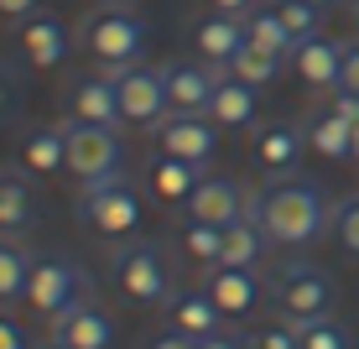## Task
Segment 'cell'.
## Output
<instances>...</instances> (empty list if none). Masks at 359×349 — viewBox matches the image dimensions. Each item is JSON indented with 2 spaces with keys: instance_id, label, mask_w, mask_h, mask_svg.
Wrapping results in <instances>:
<instances>
[{
  "instance_id": "6da1fadb",
  "label": "cell",
  "mask_w": 359,
  "mask_h": 349,
  "mask_svg": "<svg viewBox=\"0 0 359 349\" xmlns=\"http://www.w3.org/2000/svg\"><path fill=\"white\" fill-rule=\"evenodd\" d=\"M250 214L261 219V230L271 235V245H313L323 230H333V204L323 193V183L287 172V178H266L250 193Z\"/></svg>"
},
{
  "instance_id": "7a4b0ae2",
  "label": "cell",
  "mask_w": 359,
  "mask_h": 349,
  "mask_svg": "<svg viewBox=\"0 0 359 349\" xmlns=\"http://www.w3.org/2000/svg\"><path fill=\"white\" fill-rule=\"evenodd\" d=\"M73 32H79V47H83V53H89L104 73L141 63V58H146V42H151V32H146V21L130 11V0H99V6H94Z\"/></svg>"
},
{
  "instance_id": "3957f363",
  "label": "cell",
  "mask_w": 359,
  "mask_h": 349,
  "mask_svg": "<svg viewBox=\"0 0 359 349\" xmlns=\"http://www.w3.org/2000/svg\"><path fill=\"white\" fill-rule=\"evenodd\" d=\"M73 214L89 235L99 240H126V235L141 224L146 204H141V188H135L130 172H109L99 183H79V198H73Z\"/></svg>"
},
{
  "instance_id": "277c9868",
  "label": "cell",
  "mask_w": 359,
  "mask_h": 349,
  "mask_svg": "<svg viewBox=\"0 0 359 349\" xmlns=\"http://www.w3.org/2000/svg\"><path fill=\"white\" fill-rule=\"evenodd\" d=\"M266 292H271L276 318H287V323L328 318L333 303H339V287H333V277H328L323 266H313V261H281V266L266 277Z\"/></svg>"
},
{
  "instance_id": "5b68a950",
  "label": "cell",
  "mask_w": 359,
  "mask_h": 349,
  "mask_svg": "<svg viewBox=\"0 0 359 349\" xmlns=\"http://www.w3.org/2000/svg\"><path fill=\"white\" fill-rule=\"evenodd\" d=\"M109 282L120 287L126 303H141V308H162L177 287H172V266H167V251L151 240H130V245H115L109 251Z\"/></svg>"
},
{
  "instance_id": "8992f818",
  "label": "cell",
  "mask_w": 359,
  "mask_h": 349,
  "mask_svg": "<svg viewBox=\"0 0 359 349\" xmlns=\"http://www.w3.org/2000/svg\"><path fill=\"white\" fill-rule=\"evenodd\" d=\"M83 297H89V271L73 266L68 256H36L32 282H27V308H32L36 318L53 323L63 308L83 303Z\"/></svg>"
},
{
  "instance_id": "52a82bcc",
  "label": "cell",
  "mask_w": 359,
  "mask_h": 349,
  "mask_svg": "<svg viewBox=\"0 0 359 349\" xmlns=\"http://www.w3.org/2000/svg\"><path fill=\"white\" fill-rule=\"evenodd\" d=\"M68 172L79 183H99L109 172H126V146L115 126H89V120H68Z\"/></svg>"
},
{
  "instance_id": "ba28073f",
  "label": "cell",
  "mask_w": 359,
  "mask_h": 349,
  "mask_svg": "<svg viewBox=\"0 0 359 349\" xmlns=\"http://www.w3.org/2000/svg\"><path fill=\"white\" fill-rule=\"evenodd\" d=\"M109 79H115V89H120V115H126V126L151 131L156 120L172 110V99H167V68L130 63V68H115Z\"/></svg>"
},
{
  "instance_id": "9c48e42d",
  "label": "cell",
  "mask_w": 359,
  "mask_h": 349,
  "mask_svg": "<svg viewBox=\"0 0 359 349\" xmlns=\"http://www.w3.org/2000/svg\"><path fill=\"white\" fill-rule=\"evenodd\" d=\"M156 157H182V162H208L219 152V126L208 115H182V110H167L151 131Z\"/></svg>"
},
{
  "instance_id": "30bf717a",
  "label": "cell",
  "mask_w": 359,
  "mask_h": 349,
  "mask_svg": "<svg viewBox=\"0 0 359 349\" xmlns=\"http://www.w3.org/2000/svg\"><path fill=\"white\" fill-rule=\"evenodd\" d=\"M73 42H79V32H73L68 21L47 16V11H36V16L16 21V58H21L27 68H36V73L57 68V63L73 53Z\"/></svg>"
},
{
  "instance_id": "8fae6325",
  "label": "cell",
  "mask_w": 359,
  "mask_h": 349,
  "mask_svg": "<svg viewBox=\"0 0 359 349\" xmlns=\"http://www.w3.org/2000/svg\"><path fill=\"white\" fill-rule=\"evenodd\" d=\"M63 110L68 120H89V126H126V115H120V89L109 73H79V79H68L63 89Z\"/></svg>"
},
{
  "instance_id": "7c38bea8",
  "label": "cell",
  "mask_w": 359,
  "mask_h": 349,
  "mask_svg": "<svg viewBox=\"0 0 359 349\" xmlns=\"http://www.w3.org/2000/svg\"><path fill=\"white\" fill-rule=\"evenodd\" d=\"M250 193L255 188H245V183H234V178H219V172H208L203 183L188 193V204H182V214L198 219V224H234L240 214H250Z\"/></svg>"
},
{
  "instance_id": "4fadbf2b",
  "label": "cell",
  "mask_w": 359,
  "mask_h": 349,
  "mask_svg": "<svg viewBox=\"0 0 359 349\" xmlns=\"http://www.w3.org/2000/svg\"><path fill=\"white\" fill-rule=\"evenodd\" d=\"M198 287L219 303V313H224V318H245L255 303H261L266 277H261V271H250V266H224V261H219V266H203Z\"/></svg>"
},
{
  "instance_id": "5bb4252c",
  "label": "cell",
  "mask_w": 359,
  "mask_h": 349,
  "mask_svg": "<svg viewBox=\"0 0 359 349\" xmlns=\"http://www.w3.org/2000/svg\"><path fill=\"white\" fill-rule=\"evenodd\" d=\"M47 339H57L68 349H109L115 344V318H109L94 297H83V303L63 308V313L47 323Z\"/></svg>"
},
{
  "instance_id": "9a60e30c",
  "label": "cell",
  "mask_w": 359,
  "mask_h": 349,
  "mask_svg": "<svg viewBox=\"0 0 359 349\" xmlns=\"http://www.w3.org/2000/svg\"><path fill=\"white\" fill-rule=\"evenodd\" d=\"M250 152L261 162L266 178H287L297 172V162L307 152V126H292V120H261L250 136Z\"/></svg>"
},
{
  "instance_id": "2e32d148",
  "label": "cell",
  "mask_w": 359,
  "mask_h": 349,
  "mask_svg": "<svg viewBox=\"0 0 359 349\" xmlns=\"http://www.w3.org/2000/svg\"><path fill=\"white\" fill-rule=\"evenodd\" d=\"M229 68L219 63H188V58H177V63H167V99L172 110H182V115H208V99H214V89L224 84Z\"/></svg>"
},
{
  "instance_id": "e0dca14e",
  "label": "cell",
  "mask_w": 359,
  "mask_h": 349,
  "mask_svg": "<svg viewBox=\"0 0 359 349\" xmlns=\"http://www.w3.org/2000/svg\"><path fill=\"white\" fill-rule=\"evenodd\" d=\"M344 53H349V42H333V37H307V42H297V53H292L297 79L313 94H333L344 84Z\"/></svg>"
},
{
  "instance_id": "ac0fdd59",
  "label": "cell",
  "mask_w": 359,
  "mask_h": 349,
  "mask_svg": "<svg viewBox=\"0 0 359 349\" xmlns=\"http://www.w3.org/2000/svg\"><path fill=\"white\" fill-rule=\"evenodd\" d=\"M162 313H167V329L193 334V339H208V334L224 329V313H219V303L203 292V287H177V292L162 303Z\"/></svg>"
},
{
  "instance_id": "d6986e66",
  "label": "cell",
  "mask_w": 359,
  "mask_h": 349,
  "mask_svg": "<svg viewBox=\"0 0 359 349\" xmlns=\"http://www.w3.org/2000/svg\"><path fill=\"white\" fill-rule=\"evenodd\" d=\"M188 37H193L198 58H203V63H219V68H229L234 53L250 42V37H245V21H240V16H219V11L198 16L193 27H188Z\"/></svg>"
},
{
  "instance_id": "ffe728a7",
  "label": "cell",
  "mask_w": 359,
  "mask_h": 349,
  "mask_svg": "<svg viewBox=\"0 0 359 349\" xmlns=\"http://www.w3.org/2000/svg\"><path fill=\"white\" fill-rule=\"evenodd\" d=\"M36 172L27 167H0V235H16L36 224Z\"/></svg>"
},
{
  "instance_id": "44dd1931",
  "label": "cell",
  "mask_w": 359,
  "mask_h": 349,
  "mask_svg": "<svg viewBox=\"0 0 359 349\" xmlns=\"http://www.w3.org/2000/svg\"><path fill=\"white\" fill-rule=\"evenodd\" d=\"M208 178V162H182V157H156L146 172V188L156 204H188V193Z\"/></svg>"
},
{
  "instance_id": "7402d4cb",
  "label": "cell",
  "mask_w": 359,
  "mask_h": 349,
  "mask_svg": "<svg viewBox=\"0 0 359 349\" xmlns=\"http://www.w3.org/2000/svg\"><path fill=\"white\" fill-rule=\"evenodd\" d=\"M21 167L47 178V172H63L68 167V120L63 126H32L21 131Z\"/></svg>"
},
{
  "instance_id": "603a6c76",
  "label": "cell",
  "mask_w": 359,
  "mask_h": 349,
  "mask_svg": "<svg viewBox=\"0 0 359 349\" xmlns=\"http://www.w3.org/2000/svg\"><path fill=\"white\" fill-rule=\"evenodd\" d=\"M307 146H313L318 157H328V162H349L354 157V120H344L333 105L313 110V120H307Z\"/></svg>"
},
{
  "instance_id": "cb8c5ba5",
  "label": "cell",
  "mask_w": 359,
  "mask_h": 349,
  "mask_svg": "<svg viewBox=\"0 0 359 349\" xmlns=\"http://www.w3.org/2000/svg\"><path fill=\"white\" fill-rule=\"evenodd\" d=\"M271 251V235L261 230L255 214H240L234 224H224V266H250L261 271V256Z\"/></svg>"
},
{
  "instance_id": "d4e9b609",
  "label": "cell",
  "mask_w": 359,
  "mask_h": 349,
  "mask_svg": "<svg viewBox=\"0 0 359 349\" xmlns=\"http://www.w3.org/2000/svg\"><path fill=\"white\" fill-rule=\"evenodd\" d=\"M208 120H214V126H255V84L224 73V84L208 99Z\"/></svg>"
},
{
  "instance_id": "484cf974",
  "label": "cell",
  "mask_w": 359,
  "mask_h": 349,
  "mask_svg": "<svg viewBox=\"0 0 359 349\" xmlns=\"http://www.w3.org/2000/svg\"><path fill=\"white\" fill-rule=\"evenodd\" d=\"M32 245L21 240H0V303H27V282H32Z\"/></svg>"
},
{
  "instance_id": "4316f807",
  "label": "cell",
  "mask_w": 359,
  "mask_h": 349,
  "mask_svg": "<svg viewBox=\"0 0 359 349\" xmlns=\"http://www.w3.org/2000/svg\"><path fill=\"white\" fill-rule=\"evenodd\" d=\"M245 37H250V47H266V53H276V58L297 53V37H292L287 21L276 16V6H255L250 16H245Z\"/></svg>"
},
{
  "instance_id": "83f0119b",
  "label": "cell",
  "mask_w": 359,
  "mask_h": 349,
  "mask_svg": "<svg viewBox=\"0 0 359 349\" xmlns=\"http://www.w3.org/2000/svg\"><path fill=\"white\" fill-rule=\"evenodd\" d=\"M229 73H234V79H245V84H255V89H266V84L281 73V58H276V53H266V47H250V42H245L240 53H234Z\"/></svg>"
},
{
  "instance_id": "f1b7e54d",
  "label": "cell",
  "mask_w": 359,
  "mask_h": 349,
  "mask_svg": "<svg viewBox=\"0 0 359 349\" xmlns=\"http://www.w3.org/2000/svg\"><path fill=\"white\" fill-rule=\"evenodd\" d=\"M182 251H188L193 261H203V266H219V261H224V230H219V224L188 219V230H182Z\"/></svg>"
},
{
  "instance_id": "f546056e",
  "label": "cell",
  "mask_w": 359,
  "mask_h": 349,
  "mask_svg": "<svg viewBox=\"0 0 359 349\" xmlns=\"http://www.w3.org/2000/svg\"><path fill=\"white\" fill-rule=\"evenodd\" d=\"M21 58H0V126H11V120L21 115V105H27V79H21Z\"/></svg>"
},
{
  "instance_id": "4dcf8cb0",
  "label": "cell",
  "mask_w": 359,
  "mask_h": 349,
  "mask_svg": "<svg viewBox=\"0 0 359 349\" xmlns=\"http://www.w3.org/2000/svg\"><path fill=\"white\" fill-rule=\"evenodd\" d=\"M276 6V16L292 27L297 42H307V37H323V11L313 6V0H271Z\"/></svg>"
},
{
  "instance_id": "1f68e13d",
  "label": "cell",
  "mask_w": 359,
  "mask_h": 349,
  "mask_svg": "<svg viewBox=\"0 0 359 349\" xmlns=\"http://www.w3.org/2000/svg\"><path fill=\"white\" fill-rule=\"evenodd\" d=\"M297 334H302V349H354L349 329L333 318H307V323H297Z\"/></svg>"
},
{
  "instance_id": "d6a6232c",
  "label": "cell",
  "mask_w": 359,
  "mask_h": 349,
  "mask_svg": "<svg viewBox=\"0 0 359 349\" xmlns=\"http://www.w3.org/2000/svg\"><path fill=\"white\" fill-rule=\"evenodd\" d=\"M333 235H339V245L359 261V193H344L339 204H333Z\"/></svg>"
},
{
  "instance_id": "836d02e7",
  "label": "cell",
  "mask_w": 359,
  "mask_h": 349,
  "mask_svg": "<svg viewBox=\"0 0 359 349\" xmlns=\"http://www.w3.org/2000/svg\"><path fill=\"white\" fill-rule=\"evenodd\" d=\"M250 349H302V334H297V323L276 318V323H261L250 334Z\"/></svg>"
},
{
  "instance_id": "e575fe53",
  "label": "cell",
  "mask_w": 359,
  "mask_h": 349,
  "mask_svg": "<svg viewBox=\"0 0 359 349\" xmlns=\"http://www.w3.org/2000/svg\"><path fill=\"white\" fill-rule=\"evenodd\" d=\"M0 349H32V334L21 329V318H6V313H0Z\"/></svg>"
},
{
  "instance_id": "d590c367",
  "label": "cell",
  "mask_w": 359,
  "mask_h": 349,
  "mask_svg": "<svg viewBox=\"0 0 359 349\" xmlns=\"http://www.w3.org/2000/svg\"><path fill=\"white\" fill-rule=\"evenodd\" d=\"M328 105L339 110L344 120H354V126H359V94H354V89H344V84H339V89L328 94Z\"/></svg>"
},
{
  "instance_id": "8d00e7d4",
  "label": "cell",
  "mask_w": 359,
  "mask_h": 349,
  "mask_svg": "<svg viewBox=\"0 0 359 349\" xmlns=\"http://www.w3.org/2000/svg\"><path fill=\"white\" fill-rule=\"evenodd\" d=\"M36 11H42V0H0V16L6 21H27Z\"/></svg>"
},
{
  "instance_id": "74e56055",
  "label": "cell",
  "mask_w": 359,
  "mask_h": 349,
  "mask_svg": "<svg viewBox=\"0 0 359 349\" xmlns=\"http://www.w3.org/2000/svg\"><path fill=\"white\" fill-rule=\"evenodd\" d=\"M151 349H198V339H193V334H177V329H162L151 339Z\"/></svg>"
},
{
  "instance_id": "f35d334b",
  "label": "cell",
  "mask_w": 359,
  "mask_h": 349,
  "mask_svg": "<svg viewBox=\"0 0 359 349\" xmlns=\"http://www.w3.org/2000/svg\"><path fill=\"white\" fill-rule=\"evenodd\" d=\"M198 349H250V339H240V334H208V339H198Z\"/></svg>"
},
{
  "instance_id": "ab89813d",
  "label": "cell",
  "mask_w": 359,
  "mask_h": 349,
  "mask_svg": "<svg viewBox=\"0 0 359 349\" xmlns=\"http://www.w3.org/2000/svg\"><path fill=\"white\" fill-rule=\"evenodd\" d=\"M208 11H219V16H250V11H255V0H208Z\"/></svg>"
},
{
  "instance_id": "60d3db41",
  "label": "cell",
  "mask_w": 359,
  "mask_h": 349,
  "mask_svg": "<svg viewBox=\"0 0 359 349\" xmlns=\"http://www.w3.org/2000/svg\"><path fill=\"white\" fill-rule=\"evenodd\" d=\"M344 89L359 94V42H349V53H344Z\"/></svg>"
},
{
  "instance_id": "b9f144b4",
  "label": "cell",
  "mask_w": 359,
  "mask_h": 349,
  "mask_svg": "<svg viewBox=\"0 0 359 349\" xmlns=\"http://www.w3.org/2000/svg\"><path fill=\"white\" fill-rule=\"evenodd\" d=\"M354 167H359V126H354Z\"/></svg>"
},
{
  "instance_id": "7bdbcfd3",
  "label": "cell",
  "mask_w": 359,
  "mask_h": 349,
  "mask_svg": "<svg viewBox=\"0 0 359 349\" xmlns=\"http://www.w3.org/2000/svg\"><path fill=\"white\" fill-rule=\"evenodd\" d=\"M313 6H318V11H328V6H339V0H313Z\"/></svg>"
},
{
  "instance_id": "ee69618b",
  "label": "cell",
  "mask_w": 359,
  "mask_h": 349,
  "mask_svg": "<svg viewBox=\"0 0 359 349\" xmlns=\"http://www.w3.org/2000/svg\"><path fill=\"white\" fill-rule=\"evenodd\" d=\"M42 349H68V344H57V339H47V344H42Z\"/></svg>"
},
{
  "instance_id": "f6af8a7d",
  "label": "cell",
  "mask_w": 359,
  "mask_h": 349,
  "mask_svg": "<svg viewBox=\"0 0 359 349\" xmlns=\"http://www.w3.org/2000/svg\"><path fill=\"white\" fill-rule=\"evenodd\" d=\"M344 6H349V11H354V6H359V0H344Z\"/></svg>"
},
{
  "instance_id": "bcb514c9",
  "label": "cell",
  "mask_w": 359,
  "mask_h": 349,
  "mask_svg": "<svg viewBox=\"0 0 359 349\" xmlns=\"http://www.w3.org/2000/svg\"><path fill=\"white\" fill-rule=\"evenodd\" d=\"M354 27H359V6H354Z\"/></svg>"
}]
</instances>
